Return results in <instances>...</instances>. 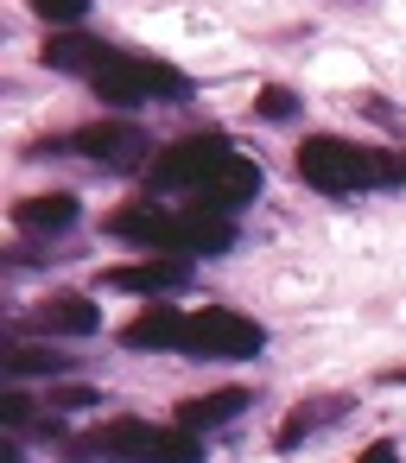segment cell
<instances>
[{"label":"cell","instance_id":"6da1fadb","mask_svg":"<svg viewBox=\"0 0 406 463\" xmlns=\"http://www.w3.org/2000/svg\"><path fill=\"white\" fill-rule=\"evenodd\" d=\"M71 457H109V463H203V444L191 425H146V419H109L90 438L71 444Z\"/></svg>","mask_w":406,"mask_h":463},{"label":"cell","instance_id":"7a4b0ae2","mask_svg":"<svg viewBox=\"0 0 406 463\" xmlns=\"http://www.w3.org/2000/svg\"><path fill=\"white\" fill-rule=\"evenodd\" d=\"M298 178L311 191H330V197H349V191H368V184H393V153H374V146H355L343 134H311L298 146Z\"/></svg>","mask_w":406,"mask_h":463},{"label":"cell","instance_id":"3957f363","mask_svg":"<svg viewBox=\"0 0 406 463\" xmlns=\"http://www.w3.org/2000/svg\"><path fill=\"white\" fill-rule=\"evenodd\" d=\"M96 96H102L109 109H134V102H146V96H172V102H184V96H191V77L172 71V64H159V58L121 52L109 71H96Z\"/></svg>","mask_w":406,"mask_h":463},{"label":"cell","instance_id":"277c9868","mask_svg":"<svg viewBox=\"0 0 406 463\" xmlns=\"http://www.w3.org/2000/svg\"><path fill=\"white\" fill-rule=\"evenodd\" d=\"M229 159H235V146H229L222 134H184V140H172V146L153 159V184H159V191H191V197H197Z\"/></svg>","mask_w":406,"mask_h":463},{"label":"cell","instance_id":"5b68a950","mask_svg":"<svg viewBox=\"0 0 406 463\" xmlns=\"http://www.w3.org/2000/svg\"><path fill=\"white\" fill-rule=\"evenodd\" d=\"M178 349H191V355H260L267 349V330L254 317L229 311V305H210V311H191L184 317V343Z\"/></svg>","mask_w":406,"mask_h":463},{"label":"cell","instance_id":"8992f818","mask_svg":"<svg viewBox=\"0 0 406 463\" xmlns=\"http://www.w3.org/2000/svg\"><path fill=\"white\" fill-rule=\"evenodd\" d=\"M64 146L83 153V159L102 165V172H134L140 159H153V140H146L134 121H90V128L64 134Z\"/></svg>","mask_w":406,"mask_h":463},{"label":"cell","instance_id":"52a82bcc","mask_svg":"<svg viewBox=\"0 0 406 463\" xmlns=\"http://www.w3.org/2000/svg\"><path fill=\"white\" fill-rule=\"evenodd\" d=\"M235 248V222L229 210H165V229H159V248L153 254H222Z\"/></svg>","mask_w":406,"mask_h":463},{"label":"cell","instance_id":"ba28073f","mask_svg":"<svg viewBox=\"0 0 406 463\" xmlns=\"http://www.w3.org/2000/svg\"><path fill=\"white\" fill-rule=\"evenodd\" d=\"M102 286H109V292H178V286H191V260H184V254H153V260H140V267L102 273Z\"/></svg>","mask_w":406,"mask_h":463},{"label":"cell","instance_id":"9c48e42d","mask_svg":"<svg viewBox=\"0 0 406 463\" xmlns=\"http://www.w3.org/2000/svg\"><path fill=\"white\" fill-rule=\"evenodd\" d=\"M26 324H33V330H52V336H96V330H102V317H96V305H90L83 292H52V298H39Z\"/></svg>","mask_w":406,"mask_h":463},{"label":"cell","instance_id":"30bf717a","mask_svg":"<svg viewBox=\"0 0 406 463\" xmlns=\"http://www.w3.org/2000/svg\"><path fill=\"white\" fill-rule=\"evenodd\" d=\"M39 58H45V71H64V77H77V71H90V77H96V71H109V64H115L121 52H109V45H96V39H83V33H52Z\"/></svg>","mask_w":406,"mask_h":463},{"label":"cell","instance_id":"8fae6325","mask_svg":"<svg viewBox=\"0 0 406 463\" xmlns=\"http://www.w3.org/2000/svg\"><path fill=\"white\" fill-rule=\"evenodd\" d=\"M254 191H260V165L235 153V159H229V165H222L203 191H197V210H241Z\"/></svg>","mask_w":406,"mask_h":463},{"label":"cell","instance_id":"7c38bea8","mask_svg":"<svg viewBox=\"0 0 406 463\" xmlns=\"http://www.w3.org/2000/svg\"><path fill=\"white\" fill-rule=\"evenodd\" d=\"M77 216H83V203H77L71 191H45V197H26V203L14 210V222H20L26 235H64V229H77Z\"/></svg>","mask_w":406,"mask_h":463},{"label":"cell","instance_id":"4fadbf2b","mask_svg":"<svg viewBox=\"0 0 406 463\" xmlns=\"http://www.w3.org/2000/svg\"><path fill=\"white\" fill-rule=\"evenodd\" d=\"M343 406H349L343 393H311V400H298V406H292V412L279 419V431H273V444H279V450H298V444H305V438H311L317 425H330V419H336Z\"/></svg>","mask_w":406,"mask_h":463},{"label":"cell","instance_id":"5bb4252c","mask_svg":"<svg viewBox=\"0 0 406 463\" xmlns=\"http://www.w3.org/2000/svg\"><path fill=\"white\" fill-rule=\"evenodd\" d=\"M241 412H248V387H216V393L184 400V406H178V425H191V431H216V425H229V419H241Z\"/></svg>","mask_w":406,"mask_h":463},{"label":"cell","instance_id":"9a60e30c","mask_svg":"<svg viewBox=\"0 0 406 463\" xmlns=\"http://www.w3.org/2000/svg\"><path fill=\"white\" fill-rule=\"evenodd\" d=\"M121 343H127V349H178V343H184V317L165 311V305H153V311H140L134 324H121Z\"/></svg>","mask_w":406,"mask_h":463},{"label":"cell","instance_id":"2e32d148","mask_svg":"<svg viewBox=\"0 0 406 463\" xmlns=\"http://www.w3.org/2000/svg\"><path fill=\"white\" fill-rule=\"evenodd\" d=\"M159 229H165V210H153V203H121L109 216V235L140 241V248H159Z\"/></svg>","mask_w":406,"mask_h":463},{"label":"cell","instance_id":"e0dca14e","mask_svg":"<svg viewBox=\"0 0 406 463\" xmlns=\"http://www.w3.org/2000/svg\"><path fill=\"white\" fill-rule=\"evenodd\" d=\"M7 368L14 374H64L71 362L58 349H26V343H7Z\"/></svg>","mask_w":406,"mask_h":463},{"label":"cell","instance_id":"ac0fdd59","mask_svg":"<svg viewBox=\"0 0 406 463\" xmlns=\"http://www.w3.org/2000/svg\"><path fill=\"white\" fill-rule=\"evenodd\" d=\"M254 115H260V121H292V115H298V96H292L286 83H260V90H254Z\"/></svg>","mask_w":406,"mask_h":463},{"label":"cell","instance_id":"d6986e66","mask_svg":"<svg viewBox=\"0 0 406 463\" xmlns=\"http://www.w3.org/2000/svg\"><path fill=\"white\" fill-rule=\"evenodd\" d=\"M26 7H33L39 20H52V26H77V20L90 14V0H26Z\"/></svg>","mask_w":406,"mask_h":463},{"label":"cell","instance_id":"ffe728a7","mask_svg":"<svg viewBox=\"0 0 406 463\" xmlns=\"http://www.w3.org/2000/svg\"><path fill=\"white\" fill-rule=\"evenodd\" d=\"M77 406H96V387H58L52 393V412H77Z\"/></svg>","mask_w":406,"mask_h":463},{"label":"cell","instance_id":"44dd1931","mask_svg":"<svg viewBox=\"0 0 406 463\" xmlns=\"http://www.w3.org/2000/svg\"><path fill=\"white\" fill-rule=\"evenodd\" d=\"M355 463H400V444H393V438H374V444H368Z\"/></svg>","mask_w":406,"mask_h":463},{"label":"cell","instance_id":"7402d4cb","mask_svg":"<svg viewBox=\"0 0 406 463\" xmlns=\"http://www.w3.org/2000/svg\"><path fill=\"white\" fill-rule=\"evenodd\" d=\"M7 425H33V406H26V393H7Z\"/></svg>","mask_w":406,"mask_h":463},{"label":"cell","instance_id":"603a6c76","mask_svg":"<svg viewBox=\"0 0 406 463\" xmlns=\"http://www.w3.org/2000/svg\"><path fill=\"white\" fill-rule=\"evenodd\" d=\"M393 184H406V153H393Z\"/></svg>","mask_w":406,"mask_h":463},{"label":"cell","instance_id":"cb8c5ba5","mask_svg":"<svg viewBox=\"0 0 406 463\" xmlns=\"http://www.w3.org/2000/svg\"><path fill=\"white\" fill-rule=\"evenodd\" d=\"M381 381H393V387H406V368H387V374H381Z\"/></svg>","mask_w":406,"mask_h":463}]
</instances>
